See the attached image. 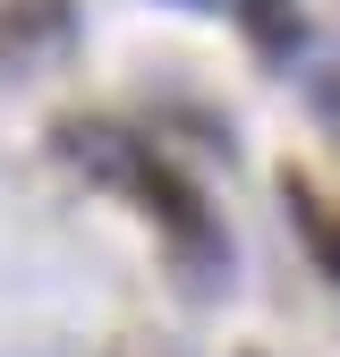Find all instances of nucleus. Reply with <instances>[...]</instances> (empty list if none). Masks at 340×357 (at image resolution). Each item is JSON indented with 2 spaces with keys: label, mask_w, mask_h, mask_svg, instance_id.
<instances>
[{
  "label": "nucleus",
  "mask_w": 340,
  "mask_h": 357,
  "mask_svg": "<svg viewBox=\"0 0 340 357\" xmlns=\"http://www.w3.org/2000/svg\"><path fill=\"white\" fill-rule=\"evenodd\" d=\"M60 145L85 162L94 188H119V196H137V204L153 213V230L170 238V273H179V281H196V289H222V281H230L222 213L204 204V188H196L179 162H162L145 137H128V128H111V119H68Z\"/></svg>",
  "instance_id": "f257e3e1"
},
{
  "label": "nucleus",
  "mask_w": 340,
  "mask_h": 357,
  "mask_svg": "<svg viewBox=\"0 0 340 357\" xmlns=\"http://www.w3.org/2000/svg\"><path fill=\"white\" fill-rule=\"evenodd\" d=\"M68 43V0H9L0 9V68L26 77L34 60H52Z\"/></svg>",
  "instance_id": "f03ea898"
},
{
  "label": "nucleus",
  "mask_w": 340,
  "mask_h": 357,
  "mask_svg": "<svg viewBox=\"0 0 340 357\" xmlns=\"http://www.w3.org/2000/svg\"><path fill=\"white\" fill-rule=\"evenodd\" d=\"M247 26H255V43H264L272 60L298 43V17H289V0H247Z\"/></svg>",
  "instance_id": "7ed1b4c3"
},
{
  "label": "nucleus",
  "mask_w": 340,
  "mask_h": 357,
  "mask_svg": "<svg viewBox=\"0 0 340 357\" xmlns=\"http://www.w3.org/2000/svg\"><path fill=\"white\" fill-rule=\"evenodd\" d=\"M315 264H323V281L340 289V213H323V221H315Z\"/></svg>",
  "instance_id": "20e7f679"
},
{
  "label": "nucleus",
  "mask_w": 340,
  "mask_h": 357,
  "mask_svg": "<svg viewBox=\"0 0 340 357\" xmlns=\"http://www.w3.org/2000/svg\"><path fill=\"white\" fill-rule=\"evenodd\" d=\"M315 111L340 128V68H323V85H315Z\"/></svg>",
  "instance_id": "39448f33"
}]
</instances>
